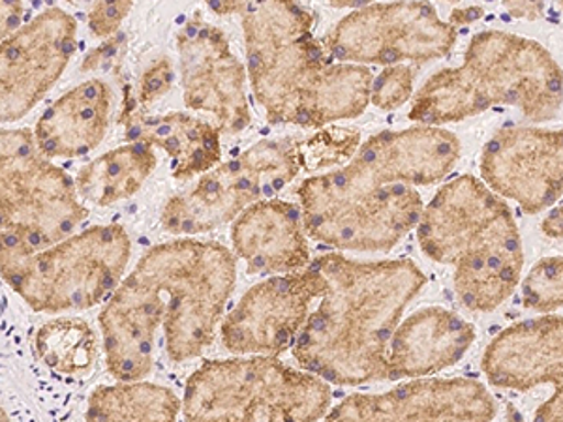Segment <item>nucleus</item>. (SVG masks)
<instances>
[{
	"mask_svg": "<svg viewBox=\"0 0 563 422\" xmlns=\"http://www.w3.org/2000/svg\"><path fill=\"white\" fill-rule=\"evenodd\" d=\"M475 342V326L451 310H417L397 326L387 352V379L424 378L455 366Z\"/></svg>",
	"mask_w": 563,
	"mask_h": 422,
	"instance_id": "aec40b11",
	"label": "nucleus"
},
{
	"mask_svg": "<svg viewBox=\"0 0 563 422\" xmlns=\"http://www.w3.org/2000/svg\"><path fill=\"white\" fill-rule=\"evenodd\" d=\"M183 400L174 390L148 381H119L92 390L87 421H177Z\"/></svg>",
	"mask_w": 563,
	"mask_h": 422,
	"instance_id": "b1692460",
	"label": "nucleus"
},
{
	"mask_svg": "<svg viewBox=\"0 0 563 422\" xmlns=\"http://www.w3.org/2000/svg\"><path fill=\"white\" fill-rule=\"evenodd\" d=\"M175 40L186 108L211 113L224 135L249 129V76L238 55L231 52L225 34L196 15L180 26Z\"/></svg>",
	"mask_w": 563,
	"mask_h": 422,
	"instance_id": "4468645a",
	"label": "nucleus"
},
{
	"mask_svg": "<svg viewBox=\"0 0 563 422\" xmlns=\"http://www.w3.org/2000/svg\"><path fill=\"white\" fill-rule=\"evenodd\" d=\"M119 122L124 126L126 141L162 148L169 156L175 180H190L207 174L222 158V132L206 119L186 113L148 115L137 100L126 97Z\"/></svg>",
	"mask_w": 563,
	"mask_h": 422,
	"instance_id": "412c9836",
	"label": "nucleus"
},
{
	"mask_svg": "<svg viewBox=\"0 0 563 422\" xmlns=\"http://www.w3.org/2000/svg\"><path fill=\"white\" fill-rule=\"evenodd\" d=\"M541 230L547 237L563 238V206L558 207L549 216L544 218Z\"/></svg>",
	"mask_w": 563,
	"mask_h": 422,
	"instance_id": "72a5a7b5",
	"label": "nucleus"
},
{
	"mask_svg": "<svg viewBox=\"0 0 563 422\" xmlns=\"http://www.w3.org/2000/svg\"><path fill=\"white\" fill-rule=\"evenodd\" d=\"M498 403L470 378H416L382 395H352L327 421H493Z\"/></svg>",
	"mask_w": 563,
	"mask_h": 422,
	"instance_id": "a211bd4d",
	"label": "nucleus"
},
{
	"mask_svg": "<svg viewBox=\"0 0 563 422\" xmlns=\"http://www.w3.org/2000/svg\"><path fill=\"white\" fill-rule=\"evenodd\" d=\"M318 299L320 281L310 267L257 281L222 321V346L233 355L278 357L294 347Z\"/></svg>",
	"mask_w": 563,
	"mask_h": 422,
	"instance_id": "ddd939ff",
	"label": "nucleus"
},
{
	"mask_svg": "<svg viewBox=\"0 0 563 422\" xmlns=\"http://www.w3.org/2000/svg\"><path fill=\"white\" fill-rule=\"evenodd\" d=\"M479 169L493 192L526 214L547 211L563 196V130H499L483 147Z\"/></svg>",
	"mask_w": 563,
	"mask_h": 422,
	"instance_id": "2eb2a0df",
	"label": "nucleus"
},
{
	"mask_svg": "<svg viewBox=\"0 0 563 422\" xmlns=\"http://www.w3.org/2000/svg\"><path fill=\"white\" fill-rule=\"evenodd\" d=\"M23 0H2V40L20 29Z\"/></svg>",
	"mask_w": 563,
	"mask_h": 422,
	"instance_id": "2f4dec72",
	"label": "nucleus"
},
{
	"mask_svg": "<svg viewBox=\"0 0 563 422\" xmlns=\"http://www.w3.org/2000/svg\"><path fill=\"white\" fill-rule=\"evenodd\" d=\"M132 7L134 0H97L89 12L90 34L100 40L113 36L129 18Z\"/></svg>",
	"mask_w": 563,
	"mask_h": 422,
	"instance_id": "c85d7f7f",
	"label": "nucleus"
},
{
	"mask_svg": "<svg viewBox=\"0 0 563 422\" xmlns=\"http://www.w3.org/2000/svg\"><path fill=\"white\" fill-rule=\"evenodd\" d=\"M372 0H329V4L333 8H363L368 7Z\"/></svg>",
	"mask_w": 563,
	"mask_h": 422,
	"instance_id": "c9c22d12",
	"label": "nucleus"
},
{
	"mask_svg": "<svg viewBox=\"0 0 563 422\" xmlns=\"http://www.w3.org/2000/svg\"><path fill=\"white\" fill-rule=\"evenodd\" d=\"M297 196L308 237L347 252H390L422 214L411 185L357 188L333 171L302 180Z\"/></svg>",
	"mask_w": 563,
	"mask_h": 422,
	"instance_id": "9d476101",
	"label": "nucleus"
},
{
	"mask_svg": "<svg viewBox=\"0 0 563 422\" xmlns=\"http://www.w3.org/2000/svg\"><path fill=\"white\" fill-rule=\"evenodd\" d=\"M501 4L515 20L538 21L543 18V0H501Z\"/></svg>",
	"mask_w": 563,
	"mask_h": 422,
	"instance_id": "7c9ffc66",
	"label": "nucleus"
},
{
	"mask_svg": "<svg viewBox=\"0 0 563 422\" xmlns=\"http://www.w3.org/2000/svg\"><path fill=\"white\" fill-rule=\"evenodd\" d=\"M560 7L563 8V0H560Z\"/></svg>",
	"mask_w": 563,
	"mask_h": 422,
	"instance_id": "4c0bfd02",
	"label": "nucleus"
},
{
	"mask_svg": "<svg viewBox=\"0 0 563 422\" xmlns=\"http://www.w3.org/2000/svg\"><path fill=\"white\" fill-rule=\"evenodd\" d=\"M451 21L440 20L435 8L422 0L368 4L347 13L327 34V53L353 65L427 63L449 55L456 42Z\"/></svg>",
	"mask_w": 563,
	"mask_h": 422,
	"instance_id": "9b49d317",
	"label": "nucleus"
},
{
	"mask_svg": "<svg viewBox=\"0 0 563 422\" xmlns=\"http://www.w3.org/2000/svg\"><path fill=\"white\" fill-rule=\"evenodd\" d=\"M235 281L238 262L224 244L186 237L153 246L98 318L109 374L117 381L145 378L161 326L174 363L201 357L214 344Z\"/></svg>",
	"mask_w": 563,
	"mask_h": 422,
	"instance_id": "f257e3e1",
	"label": "nucleus"
},
{
	"mask_svg": "<svg viewBox=\"0 0 563 422\" xmlns=\"http://www.w3.org/2000/svg\"><path fill=\"white\" fill-rule=\"evenodd\" d=\"M320 299L295 340V363L340 387L387 379L390 338L427 276L411 259L353 262L340 254L308 265Z\"/></svg>",
	"mask_w": 563,
	"mask_h": 422,
	"instance_id": "f03ea898",
	"label": "nucleus"
},
{
	"mask_svg": "<svg viewBox=\"0 0 563 422\" xmlns=\"http://www.w3.org/2000/svg\"><path fill=\"white\" fill-rule=\"evenodd\" d=\"M494 106L519 109L531 122L551 121L563 106V70L533 40L487 31L467 44L456 68L435 71L417 90L410 119L443 126Z\"/></svg>",
	"mask_w": 563,
	"mask_h": 422,
	"instance_id": "39448f33",
	"label": "nucleus"
},
{
	"mask_svg": "<svg viewBox=\"0 0 563 422\" xmlns=\"http://www.w3.org/2000/svg\"><path fill=\"white\" fill-rule=\"evenodd\" d=\"M308 171L307 147L299 137L263 140L201 175L183 196L167 199L161 225L172 235H201L228 225L235 218Z\"/></svg>",
	"mask_w": 563,
	"mask_h": 422,
	"instance_id": "1a4fd4ad",
	"label": "nucleus"
},
{
	"mask_svg": "<svg viewBox=\"0 0 563 422\" xmlns=\"http://www.w3.org/2000/svg\"><path fill=\"white\" fill-rule=\"evenodd\" d=\"M331 387L312 371L295 370L278 357L206 360L188 378L186 421H320L331 411Z\"/></svg>",
	"mask_w": 563,
	"mask_h": 422,
	"instance_id": "423d86ee",
	"label": "nucleus"
},
{
	"mask_svg": "<svg viewBox=\"0 0 563 422\" xmlns=\"http://www.w3.org/2000/svg\"><path fill=\"white\" fill-rule=\"evenodd\" d=\"M459 158L461 143L455 135L442 126L419 124L372 135L353 154L352 160L333 174L357 188L430 186L445 179Z\"/></svg>",
	"mask_w": 563,
	"mask_h": 422,
	"instance_id": "dca6fc26",
	"label": "nucleus"
},
{
	"mask_svg": "<svg viewBox=\"0 0 563 422\" xmlns=\"http://www.w3.org/2000/svg\"><path fill=\"white\" fill-rule=\"evenodd\" d=\"M113 92L102 79L77 85L45 109L34 135L47 158H81L92 153L108 132Z\"/></svg>",
	"mask_w": 563,
	"mask_h": 422,
	"instance_id": "4be33fe9",
	"label": "nucleus"
},
{
	"mask_svg": "<svg viewBox=\"0 0 563 422\" xmlns=\"http://www.w3.org/2000/svg\"><path fill=\"white\" fill-rule=\"evenodd\" d=\"M132 241L122 225H95L34 254H2V278L26 307L65 314L97 307L119 288Z\"/></svg>",
	"mask_w": 563,
	"mask_h": 422,
	"instance_id": "0eeeda50",
	"label": "nucleus"
},
{
	"mask_svg": "<svg viewBox=\"0 0 563 422\" xmlns=\"http://www.w3.org/2000/svg\"><path fill=\"white\" fill-rule=\"evenodd\" d=\"M77 23L60 8H47L0 45V116L29 115L57 85L77 47Z\"/></svg>",
	"mask_w": 563,
	"mask_h": 422,
	"instance_id": "f8f14e48",
	"label": "nucleus"
},
{
	"mask_svg": "<svg viewBox=\"0 0 563 422\" xmlns=\"http://www.w3.org/2000/svg\"><path fill=\"white\" fill-rule=\"evenodd\" d=\"M361 132L344 126L323 129L318 134L305 137L307 145L308 171H318L321 167L340 166L350 162L357 153Z\"/></svg>",
	"mask_w": 563,
	"mask_h": 422,
	"instance_id": "bb28decb",
	"label": "nucleus"
},
{
	"mask_svg": "<svg viewBox=\"0 0 563 422\" xmlns=\"http://www.w3.org/2000/svg\"><path fill=\"white\" fill-rule=\"evenodd\" d=\"M207 7L218 15H233V13H244L256 7L262 0H206Z\"/></svg>",
	"mask_w": 563,
	"mask_h": 422,
	"instance_id": "473e14b6",
	"label": "nucleus"
},
{
	"mask_svg": "<svg viewBox=\"0 0 563 422\" xmlns=\"http://www.w3.org/2000/svg\"><path fill=\"white\" fill-rule=\"evenodd\" d=\"M445 2H461V0H445Z\"/></svg>",
	"mask_w": 563,
	"mask_h": 422,
	"instance_id": "e433bc0d",
	"label": "nucleus"
},
{
	"mask_svg": "<svg viewBox=\"0 0 563 422\" xmlns=\"http://www.w3.org/2000/svg\"><path fill=\"white\" fill-rule=\"evenodd\" d=\"M174 85V65L167 57L156 58L153 65L148 66L140 84V97L137 102L143 109L151 108L156 100H161L167 90Z\"/></svg>",
	"mask_w": 563,
	"mask_h": 422,
	"instance_id": "c756f323",
	"label": "nucleus"
},
{
	"mask_svg": "<svg viewBox=\"0 0 563 422\" xmlns=\"http://www.w3.org/2000/svg\"><path fill=\"white\" fill-rule=\"evenodd\" d=\"M522 302L533 312H556L563 308V257H544L531 267L522 281Z\"/></svg>",
	"mask_w": 563,
	"mask_h": 422,
	"instance_id": "a878e982",
	"label": "nucleus"
},
{
	"mask_svg": "<svg viewBox=\"0 0 563 422\" xmlns=\"http://www.w3.org/2000/svg\"><path fill=\"white\" fill-rule=\"evenodd\" d=\"M483 13H485V10L479 7L461 8V10L451 13V20L449 21L459 29L461 25H470V23L481 20Z\"/></svg>",
	"mask_w": 563,
	"mask_h": 422,
	"instance_id": "f704fd0d",
	"label": "nucleus"
},
{
	"mask_svg": "<svg viewBox=\"0 0 563 422\" xmlns=\"http://www.w3.org/2000/svg\"><path fill=\"white\" fill-rule=\"evenodd\" d=\"M156 162L153 147L130 141L87 164L77 174V192L92 206H115L140 192Z\"/></svg>",
	"mask_w": 563,
	"mask_h": 422,
	"instance_id": "5701e85b",
	"label": "nucleus"
},
{
	"mask_svg": "<svg viewBox=\"0 0 563 422\" xmlns=\"http://www.w3.org/2000/svg\"><path fill=\"white\" fill-rule=\"evenodd\" d=\"M34 355L60 376H85L98 360V336L84 318H57L34 334Z\"/></svg>",
	"mask_w": 563,
	"mask_h": 422,
	"instance_id": "393cba45",
	"label": "nucleus"
},
{
	"mask_svg": "<svg viewBox=\"0 0 563 422\" xmlns=\"http://www.w3.org/2000/svg\"><path fill=\"white\" fill-rule=\"evenodd\" d=\"M76 180L40 153L29 129L2 130V254H34L65 241L89 216Z\"/></svg>",
	"mask_w": 563,
	"mask_h": 422,
	"instance_id": "6e6552de",
	"label": "nucleus"
},
{
	"mask_svg": "<svg viewBox=\"0 0 563 422\" xmlns=\"http://www.w3.org/2000/svg\"><path fill=\"white\" fill-rule=\"evenodd\" d=\"M249 79L271 124L325 129L363 115L374 77L365 65L334 63L299 0H262L243 15Z\"/></svg>",
	"mask_w": 563,
	"mask_h": 422,
	"instance_id": "7ed1b4c3",
	"label": "nucleus"
},
{
	"mask_svg": "<svg viewBox=\"0 0 563 422\" xmlns=\"http://www.w3.org/2000/svg\"><path fill=\"white\" fill-rule=\"evenodd\" d=\"M424 256L453 267L462 307L493 312L515 293L525 265L519 227L487 185L461 175L443 185L417 224Z\"/></svg>",
	"mask_w": 563,
	"mask_h": 422,
	"instance_id": "20e7f679",
	"label": "nucleus"
},
{
	"mask_svg": "<svg viewBox=\"0 0 563 422\" xmlns=\"http://www.w3.org/2000/svg\"><path fill=\"white\" fill-rule=\"evenodd\" d=\"M413 95V70L408 65L387 66L372 84L371 103L374 108L393 111L402 108Z\"/></svg>",
	"mask_w": 563,
	"mask_h": 422,
	"instance_id": "cd10ccee",
	"label": "nucleus"
},
{
	"mask_svg": "<svg viewBox=\"0 0 563 422\" xmlns=\"http://www.w3.org/2000/svg\"><path fill=\"white\" fill-rule=\"evenodd\" d=\"M481 368L498 389L551 387L536 421H563V318L544 315L507 326L483 353Z\"/></svg>",
	"mask_w": 563,
	"mask_h": 422,
	"instance_id": "f3484780",
	"label": "nucleus"
},
{
	"mask_svg": "<svg viewBox=\"0 0 563 422\" xmlns=\"http://www.w3.org/2000/svg\"><path fill=\"white\" fill-rule=\"evenodd\" d=\"M231 241L254 275L299 273L312 262L302 211L282 199H262L244 209L233 220Z\"/></svg>",
	"mask_w": 563,
	"mask_h": 422,
	"instance_id": "6ab92c4d",
	"label": "nucleus"
}]
</instances>
